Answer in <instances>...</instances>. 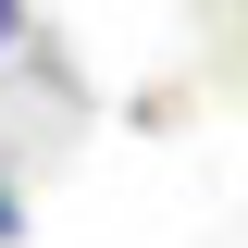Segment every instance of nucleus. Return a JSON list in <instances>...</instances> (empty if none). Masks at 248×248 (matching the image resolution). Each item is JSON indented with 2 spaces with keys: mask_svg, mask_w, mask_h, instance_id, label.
<instances>
[{
  "mask_svg": "<svg viewBox=\"0 0 248 248\" xmlns=\"http://www.w3.org/2000/svg\"><path fill=\"white\" fill-rule=\"evenodd\" d=\"M13 37H25V0H0V50H13Z\"/></svg>",
  "mask_w": 248,
  "mask_h": 248,
  "instance_id": "nucleus-2",
  "label": "nucleus"
},
{
  "mask_svg": "<svg viewBox=\"0 0 248 248\" xmlns=\"http://www.w3.org/2000/svg\"><path fill=\"white\" fill-rule=\"evenodd\" d=\"M13 236H25V199H13V186H0V248H13Z\"/></svg>",
  "mask_w": 248,
  "mask_h": 248,
  "instance_id": "nucleus-1",
  "label": "nucleus"
}]
</instances>
